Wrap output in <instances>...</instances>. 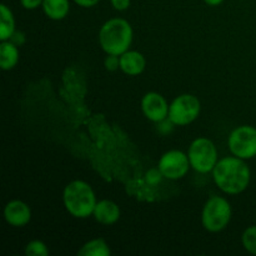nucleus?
<instances>
[{"mask_svg": "<svg viewBox=\"0 0 256 256\" xmlns=\"http://www.w3.org/2000/svg\"><path fill=\"white\" fill-rule=\"evenodd\" d=\"M250 176L252 174L248 164L238 156L222 158L212 170L216 186L229 195H238L245 192L250 184Z\"/></svg>", "mask_w": 256, "mask_h": 256, "instance_id": "f257e3e1", "label": "nucleus"}, {"mask_svg": "<svg viewBox=\"0 0 256 256\" xmlns=\"http://www.w3.org/2000/svg\"><path fill=\"white\" fill-rule=\"evenodd\" d=\"M62 202L66 212L76 219H86L92 215L98 202L92 188L82 180H74L65 186Z\"/></svg>", "mask_w": 256, "mask_h": 256, "instance_id": "f03ea898", "label": "nucleus"}, {"mask_svg": "<svg viewBox=\"0 0 256 256\" xmlns=\"http://www.w3.org/2000/svg\"><path fill=\"white\" fill-rule=\"evenodd\" d=\"M99 42L106 54L122 55L132 42V28L125 19L114 18L105 22L99 32Z\"/></svg>", "mask_w": 256, "mask_h": 256, "instance_id": "7ed1b4c3", "label": "nucleus"}, {"mask_svg": "<svg viewBox=\"0 0 256 256\" xmlns=\"http://www.w3.org/2000/svg\"><path fill=\"white\" fill-rule=\"evenodd\" d=\"M232 210L229 202L222 196H212L204 205L202 226L210 232H222L232 220Z\"/></svg>", "mask_w": 256, "mask_h": 256, "instance_id": "20e7f679", "label": "nucleus"}, {"mask_svg": "<svg viewBox=\"0 0 256 256\" xmlns=\"http://www.w3.org/2000/svg\"><path fill=\"white\" fill-rule=\"evenodd\" d=\"M190 166L200 174L212 172L216 165L218 150L214 142L206 138H199L192 142L188 152Z\"/></svg>", "mask_w": 256, "mask_h": 256, "instance_id": "39448f33", "label": "nucleus"}, {"mask_svg": "<svg viewBox=\"0 0 256 256\" xmlns=\"http://www.w3.org/2000/svg\"><path fill=\"white\" fill-rule=\"evenodd\" d=\"M200 110H202V105L196 96L192 94H182L175 98L169 105L168 120L176 126H185L196 120Z\"/></svg>", "mask_w": 256, "mask_h": 256, "instance_id": "423d86ee", "label": "nucleus"}, {"mask_svg": "<svg viewBox=\"0 0 256 256\" xmlns=\"http://www.w3.org/2000/svg\"><path fill=\"white\" fill-rule=\"evenodd\" d=\"M229 150L234 156L242 160L256 156V128L242 125L232 132L228 139Z\"/></svg>", "mask_w": 256, "mask_h": 256, "instance_id": "0eeeda50", "label": "nucleus"}, {"mask_svg": "<svg viewBox=\"0 0 256 256\" xmlns=\"http://www.w3.org/2000/svg\"><path fill=\"white\" fill-rule=\"evenodd\" d=\"M158 168L165 179L179 180L189 172V156L180 150H170L160 158Z\"/></svg>", "mask_w": 256, "mask_h": 256, "instance_id": "6e6552de", "label": "nucleus"}, {"mask_svg": "<svg viewBox=\"0 0 256 256\" xmlns=\"http://www.w3.org/2000/svg\"><path fill=\"white\" fill-rule=\"evenodd\" d=\"M142 110L146 119L152 122H162L168 119L169 104L165 98L158 92H150L142 99Z\"/></svg>", "mask_w": 256, "mask_h": 256, "instance_id": "1a4fd4ad", "label": "nucleus"}, {"mask_svg": "<svg viewBox=\"0 0 256 256\" xmlns=\"http://www.w3.org/2000/svg\"><path fill=\"white\" fill-rule=\"evenodd\" d=\"M5 222L12 228H22L32 219V210L20 200H12L4 208Z\"/></svg>", "mask_w": 256, "mask_h": 256, "instance_id": "9d476101", "label": "nucleus"}, {"mask_svg": "<svg viewBox=\"0 0 256 256\" xmlns=\"http://www.w3.org/2000/svg\"><path fill=\"white\" fill-rule=\"evenodd\" d=\"M145 66H146V60L142 52L128 50L120 55V69L124 74L136 76L144 72Z\"/></svg>", "mask_w": 256, "mask_h": 256, "instance_id": "9b49d317", "label": "nucleus"}, {"mask_svg": "<svg viewBox=\"0 0 256 256\" xmlns=\"http://www.w3.org/2000/svg\"><path fill=\"white\" fill-rule=\"evenodd\" d=\"M92 216L102 225H112L120 219V208L112 200H100L95 205Z\"/></svg>", "mask_w": 256, "mask_h": 256, "instance_id": "f8f14e48", "label": "nucleus"}, {"mask_svg": "<svg viewBox=\"0 0 256 256\" xmlns=\"http://www.w3.org/2000/svg\"><path fill=\"white\" fill-rule=\"evenodd\" d=\"M19 62V49L10 40L0 44V66L4 72L12 70Z\"/></svg>", "mask_w": 256, "mask_h": 256, "instance_id": "ddd939ff", "label": "nucleus"}, {"mask_svg": "<svg viewBox=\"0 0 256 256\" xmlns=\"http://www.w3.org/2000/svg\"><path fill=\"white\" fill-rule=\"evenodd\" d=\"M42 10L45 15L52 20H62L70 10L69 0H44Z\"/></svg>", "mask_w": 256, "mask_h": 256, "instance_id": "4468645a", "label": "nucleus"}, {"mask_svg": "<svg viewBox=\"0 0 256 256\" xmlns=\"http://www.w3.org/2000/svg\"><path fill=\"white\" fill-rule=\"evenodd\" d=\"M15 32V19L10 8L0 5V40H9Z\"/></svg>", "mask_w": 256, "mask_h": 256, "instance_id": "2eb2a0df", "label": "nucleus"}, {"mask_svg": "<svg viewBox=\"0 0 256 256\" xmlns=\"http://www.w3.org/2000/svg\"><path fill=\"white\" fill-rule=\"evenodd\" d=\"M110 248L104 239H94L88 242L78 252L80 256H109Z\"/></svg>", "mask_w": 256, "mask_h": 256, "instance_id": "dca6fc26", "label": "nucleus"}, {"mask_svg": "<svg viewBox=\"0 0 256 256\" xmlns=\"http://www.w3.org/2000/svg\"><path fill=\"white\" fill-rule=\"evenodd\" d=\"M242 246L245 248L248 252L256 255V225L250 226L242 232Z\"/></svg>", "mask_w": 256, "mask_h": 256, "instance_id": "f3484780", "label": "nucleus"}, {"mask_svg": "<svg viewBox=\"0 0 256 256\" xmlns=\"http://www.w3.org/2000/svg\"><path fill=\"white\" fill-rule=\"evenodd\" d=\"M49 254L48 246L40 240H32L25 246V255L26 256H46Z\"/></svg>", "mask_w": 256, "mask_h": 256, "instance_id": "a211bd4d", "label": "nucleus"}, {"mask_svg": "<svg viewBox=\"0 0 256 256\" xmlns=\"http://www.w3.org/2000/svg\"><path fill=\"white\" fill-rule=\"evenodd\" d=\"M104 66L108 72H115V70L120 69V56L119 55L108 54V56L105 58Z\"/></svg>", "mask_w": 256, "mask_h": 256, "instance_id": "6ab92c4d", "label": "nucleus"}, {"mask_svg": "<svg viewBox=\"0 0 256 256\" xmlns=\"http://www.w3.org/2000/svg\"><path fill=\"white\" fill-rule=\"evenodd\" d=\"M42 2H44V0H20L22 6L28 10L38 9V8L42 5Z\"/></svg>", "mask_w": 256, "mask_h": 256, "instance_id": "aec40b11", "label": "nucleus"}, {"mask_svg": "<svg viewBox=\"0 0 256 256\" xmlns=\"http://www.w3.org/2000/svg\"><path fill=\"white\" fill-rule=\"evenodd\" d=\"M110 2H112L114 9L119 10V12H124V10H126L130 6L132 0H110Z\"/></svg>", "mask_w": 256, "mask_h": 256, "instance_id": "412c9836", "label": "nucleus"}, {"mask_svg": "<svg viewBox=\"0 0 256 256\" xmlns=\"http://www.w3.org/2000/svg\"><path fill=\"white\" fill-rule=\"evenodd\" d=\"M9 40L12 42V44L16 45V46H22V45L25 42L24 32H16V30H15V32H14V34H12V36L10 38Z\"/></svg>", "mask_w": 256, "mask_h": 256, "instance_id": "4be33fe9", "label": "nucleus"}, {"mask_svg": "<svg viewBox=\"0 0 256 256\" xmlns=\"http://www.w3.org/2000/svg\"><path fill=\"white\" fill-rule=\"evenodd\" d=\"M72 2H74L75 4L79 5V6L92 8V6H95L100 0H72Z\"/></svg>", "mask_w": 256, "mask_h": 256, "instance_id": "5701e85b", "label": "nucleus"}, {"mask_svg": "<svg viewBox=\"0 0 256 256\" xmlns=\"http://www.w3.org/2000/svg\"><path fill=\"white\" fill-rule=\"evenodd\" d=\"M205 2H206L208 5H210V6H218V5L222 4L224 0H204Z\"/></svg>", "mask_w": 256, "mask_h": 256, "instance_id": "b1692460", "label": "nucleus"}]
</instances>
